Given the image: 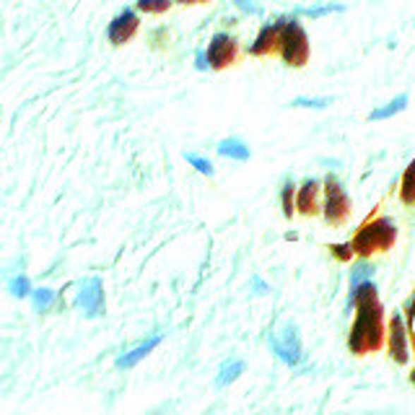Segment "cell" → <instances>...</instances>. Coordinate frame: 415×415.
Returning <instances> with one entry per match:
<instances>
[{"label":"cell","instance_id":"cell-1","mask_svg":"<svg viewBox=\"0 0 415 415\" xmlns=\"http://www.w3.org/2000/svg\"><path fill=\"white\" fill-rule=\"evenodd\" d=\"M348 309H356V320L348 332V351L353 356L382 351V345L387 343V330H384V306L379 301L374 280L351 288Z\"/></svg>","mask_w":415,"mask_h":415},{"label":"cell","instance_id":"cell-2","mask_svg":"<svg viewBox=\"0 0 415 415\" xmlns=\"http://www.w3.org/2000/svg\"><path fill=\"white\" fill-rule=\"evenodd\" d=\"M351 241L356 255L363 257V260H368L376 252H390L395 247V241H397V224L390 216L371 218V221L361 226L359 234Z\"/></svg>","mask_w":415,"mask_h":415},{"label":"cell","instance_id":"cell-3","mask_svg":"<svg viewBox=\"0 0 415 415\" xmlns=\"http://www.w3.org/2000/svg\"><path fill=\"white\" fill-rule=\"evenodd\" d=\"M280 57L288 68H303L309 63L311 55V44H309V34L301 26L299 16L286 18V26H283V37H280Z\"/></svg>","mask_w":415,"mask_h":415},{"label":"cell","instance_id":"cell-4","mask_svg":"<svg viewBox=\"0 0 415 415\" xmlns=\"http://www.w3.org/2000/svg\"><path fill=\"white\" fill-rule=\"evenodd\" d=\"M353 213V200L343 182L335 174L325 176V205H322V216L330 226H343Z\"/></svg>","mask_w":415,"mask_h":415},{"label":"cell","instance_id":"cell-5","mask_svg":"<svg viewBox=\"0 0 415 415\" xmlns=\"http://www.w3.org/2000/svg\"><path fill=\"white\" fill-rule=\"evenodd\" d=\"M205 57L210 71H226V68L236 65V60H239V42L229 32L213 34L210 42H207Z\"/></svg>","mask_w":415,"mask_h":415},{"label":"cell","instance_id":"cell-6","mask_svg":"<svg viewBox=\"0 0 415 415\" xmlns=\"http://www.w3.org/2000/svg\"><path fill=\"white\" fill-rule=\"evenodd\" d=\"M387 348H390V359L397 366L410 363V327L399 311L392 314L390 327H387Z\"/></svg>","mask_w":415,"mask_h":415},{"label":"cell","instance_id":"cell-7","mask_svg":"<svg viewBox=\"0 0 415 415\" xmlns=\"http://www.w3.org/2000/svg\"><path fill=\"white\" fill-rule=\"evenodd\" d=\"M322 205H325V182L309 176V179L296 190V210H299L301 216L311 218V216H320Z\"/></svg>","mask_w":415,"mask_h":415},{"label":"cell","instance_id":"cell-8","mask_svg":"<svg viewBox=\"0 0 415 415\" xmlns=\"http://www.w3.org/2000/svg\"><path fill=\"white\" fill-rule=\"evenodd\" d=\"M272 351L278 353V359L288 366H296L301 361V337H299L296 325H291V322L283 325V330L272 337Z\"/></svg>","mask_w":415,"mask_h":415},{"label":"cell","instance_id":"cell-9","mask_svg":"<svg viewBox=\"0 0 415 415\" xmlns=\"http://www.w3.org/2000/svg\"><path fill=\"white\" fill-rule=\"evenodd\" d=\"M283 26H286V18L280 21H270L260 29V34L255 37V42L249 44V55L252 57H270L280 52V37H283Z\"/></svg>","mask_w":415,"mask_h":415},{"label":"cell","instance_id":"cell-10","mask_svg":"<svg viewBox=\"0 0 415 415\" xmlns=\"http://www.w3.org/2000/svg\"><path fill=\"white\" fill-rule=\"evenodd\" d=\"M138 29H140V18H138V13L133 8H125L109 21L107 40L112 42L114 47H122V44H128V42L136 37Z\"/></svg>","mask_w":415,"mask_h":415},{"label":"cell","instance_id":"cell-11","mask_svg":"<svg viewBox=\"0 0 415 415\" xmlns=\"http://www.w3.org/2000/svg\"><path fill=\"white\" fill-rule=\"evenodd\" d=\"M78 306L83 309L86 317H102L104 314V283L102 278H88L80 283V291H78Z\"/></svg>","mask_w":415,"mask_h":415},{"label":"cell","instance_id":"cell-12","mask_svg":"<svg viewBox=\"0 0 415 415\" xmlns=\"http://www.w3.org/2000/svg\"><path fill=\"white\" fill-rule=\"evenodd\" d=\"M159 343H161V335L148 337L145 343L136 345L133 351H128V353H125V356H120V359H117V368H133V366H136V363H138V361H143L145 356H148V353H151L153 348H156V345H159Z\"/></svg>","mask_w":415,"mask_h":415},{"label":"cell","instance_id":"cell-13","mask_svg":"<svg viewBox=\"0 0 415 415\" xmlns=\"http://www.w3.org/2000/svg\"><path fill=\"white\" fill-rule=\"evenodd\" d=\"M218 153L224 156V159H234V161H249L252 159V151H249V145L239 138H224L221 143H218Z\"/></svg>","mask_w":415,"mask_h":415},{"label":"cell","instance_id":"cell-14","mask_svg":"<svg viewBox=\"0 0 415 415\" xmlns=\"http://www.w3.org/2000/svg\"><path fill=\"white\" fill-rule=\"evenodd\" d=\"M407 94H399V96H395L392 102H387L384 107H376L374 112L368 114V120L371 122H382V120H390V117H395V114H399V112H405L407 109Z\"/></svg>","mask_w":415,"mask_h":415},{"label":"cell","instance_id":"cell-15","mask_svg":"<svg viewBox=\"0 0 415 415\" xmlns=\"http://www.w3.org/2000/svg\"><path fill=\"white\" fill-rule=\"evenodd\" d=\"M399 203L407 207L415 205V159L407 164V169L402 172V179H399Z\"/></svg>","mask_w":415,"mask_h":415},{"label":"cell","instance_id":"cell-16","mask_svg":"<svg viewBox=\"0 0 415 415\" xmlns=\"http://www.w3.org/2000/svg\"><path fill=\"white\" fill-rule=\"evenodd\" d=\"M241 374H244V361H229V363H224L221 371H218V376H216V390L229 387V384L236 382Z\"/></svg>","mask_w":415,"mask_h":415},{"label":"cell","instance_id":"cell-17","mask_svg":"<svg viewBox=\"0 0 415 415\" xmlns=\"http://www.w3.org/2000/svg\"><path fill=\"white\" fill-rule=\"evenodd\" d=\"M345 6L340 3H327V6H309V8H299L296 16H306V18H325L330 13H343Z\"/></svg>","mask_w":415,"mask_h":415},{"label":"cell","instance_id":"cell-18","mask_svg":"<svg viewBox=\"0 0 415 415\" xmlns=\"http://www.w3.org/2000/svg\"><path fill=\"white\" fill-rule=\"evenodd\" d=\"M280 207H283V216L294 218V213H296V184L291 182V179L280 187Z\"/></svg>","mask_w":415,"mask_h":415},{"label":"cell","instance_id":"cell-19","mask_svg":"<svg viewBox=\"0 0 415 415\" xmlns=\"http://www.w3.org/2000/svg\"><path fill=\"white\" fill-rule=\"evenodd\" d=\"M374 278V267L361 257V263L353 265V270H351V288L361 286V283H366V280Z\"/></svg>","mask_w":415,"mask_h":415},{"label":"cell","instance_id":"cell-20","mask_svg":"<svg viewBox=\"0 0 415 415\" xmlns=\"http://www.w3.org/2000/svg\"><path fill=\"white\" fill-rule=\"evenodd\" d=\"M136 6L140 13H153V16H159V13H167V11L174 6V0H138Z\"/></svg>","mask_w":415,"mask_h":415},{"label":"cell","instance_id":"cell-21","mask_svg":"<svg viewBox=\"0 0 415 415\" xmlns=\"http://www.w3.org/2000/svg\"><path fill=\"white\" fill-rule=\"evenodd\" d=\"M32 301L37 311H47L52 306V301H55V291L52 288H37L32 294Z\"/></svg>","mask_w":415,"mask_h":415},{"label":"cell","instance_id":"cell-22","mask_svg":"<svg viewBox=\"0 0 415 415\" xmlns=\"http://www.w3.org/2000/svg\"><path fill=\"white\" fill-rule=\"evenodd\" d=\"M330 104H332V99L330 96H320V99H309V96H299V99H294L291 102V107H306V109H327Z\"/></svg>","mask_w":415,"mask_h":415},{"label":"cell","instance_id":"cell-23","mask_svg":"<svg viewBox=\"0 0 415 415\" xmlns=\"http://www.w3.org/2000/svg\"><path fill=\"white\" fill-rule=\"evenodd\" d=\"M184 159H187V164H192V167L198 169L200 174H205V176H213V164L205 159V156H200V153H184Z\"/></svg>","mask_w":415,"mask_h":415},{"label":"cell","instance_id":"cell-24","mask_svg":"<svg viewBox=\"0 0 415 415\" xmlns=\"http://www.w3.org/2000/svg\"><path fill=\"white\" fill-rule=\"evenodd\" d=\"M8 291L13 296H18V299H21V296L34 294V291H32V283H29V278H26V275H16V278H11L8 280Z\"/></svg>","mask_w":415,"mask_h":415},{"label":"cell","instance_id":"cell-25","mask_svg":"<svg viewBox=\"0 0 415 415\" xmlns=\"http://www.w3.org/2000/svg\"><path fill=\"white\" fill-rule=\"evenodd\" d=\"M330 252L335 260L340 263H351L353 257H356V249H353V241H343V244H330Z\"/></svg>","mask_w":415,"mask_h":415},{"label":"cell","instance_id":"cell-26","mask_svg":"<svg viewBox=\"0 0 415 415\" xmlns=\"http://www.w3.org/2000/svg\"><path fill=\"white\" fill-rule=\"evenodd\" d=\"M234 6L241 11V13H249V16H260V6L255 0H234Z\"/></svg>","mask_w":415,"mask_h":415},{"label":"cell","instance_id":"cell-27","mask_svg":"<svg viewBox=\"0 0 415 415\" xmlns=\"http://www.w3.org/2000/svg\"><path fill=\"white\" fill-rule=\"evenodd\" d=\"M179 6H203V3H210V0H174Z\"/></svg>","mask_w":415,"mask_h":415},{"label":"cell","instance_id":"cell-28","mask_svg":"<svg viewBox=\"0 0 415 415\" xmlns=\"http://www.w3.org/2000/svg\"><path fill=\"white\" fill-rule=\"evenodd\" d=\"M410 382H413V384H415V371H413V374H410Z\"/></svg>","mask_w":415,"mask_h":415}]
</instances>
